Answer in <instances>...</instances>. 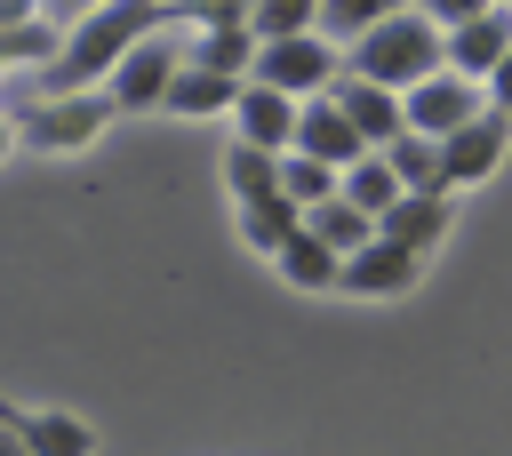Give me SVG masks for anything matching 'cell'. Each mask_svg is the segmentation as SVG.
Wrapping results in <instances>:
<instances>
[{"instance_id":"obj_12","label":"cell","mask_w":512,"mask_h":456,"mask_svg":"<svg viewBox=\"0 0 512 456\" xmlns=\"http://www.w3.org/2000/svg\"><path fill=\"white\" fill-rule=\"evenodd\" d=\"M376 232L400 240V248H416V256H432V248L456 232V192H408V200H392V216H384Z\"/></svg>"},{"instance_id":"obj_20","label":"cell","mask_w":512,"mask_h":456,"mask_svg":"<svg viewBox=\"0 0 512 456\" xmlns=\"http://www.w3.org/2000/svg\"><path fill=\"white\" fill-rule=\"evenodd\" d=\"M344 200H352V208H368V216L384 224V216H392V200H408V184L392 176V160H384V152H368V160H352V168H344Z\"/></svg>"},{"instance_id":"obj_24","label":"cell","mask_w":512,"mask_h":456,"mask_svg":"<svg viewBox=\"0 0 512 456\" xmlns=\"http://www.w3.org/2000/svg\"><path fill=\"white\" fill-rule=\"evenodd\" d=\"M400 8H416V0H320V32H328L336 48H352L360 32H376V24L400 16Z\"/></svg>"},{"instance_id":"obj_26","label":"cell","mask_w":512,"mask_h":456,"mask_svg":"<svg viewBox=\"0 0 512 456\" xmlns=\"http://www.w3.org/2000/svg\"><path fill=\"white\" fill-rule=\"evenodd\" d=\"M248 8L256 0H176V24L184 32H232V24H248Z\"/></svg>"},{"instance_id":"obj_11","label":"cell","mask_w":512,"mask_h":456,"mask_svg":"<svg viewBox=\"0 0 512 456\" xmlns=\"http://www.w3.org/2000/svg\"><path fill=\"white\" fill-rule=\"evenodd\" d=\"M0 424L24 440V456H96V432L80 416H64V408H16V400H0Z\"/></svg>"},{"instance_id":"obj_19","label":"cell","mask_w":512,"mask_h":456,"mask_svg":"<svg viewBox=\"0 0 512 456\" xmlns=\"http://www.w3.org/2000/svg\"><path fill=\"white\" fill-rule=\"evenodd\" d=\"M384 160H392V176L408 184V192H448V168H440V136H392L384 144Z\"/></svg>"},{"instance_id":"obj_16","label":"cell","mask_w":512,"mask_h":456,"mask_svg":"<svg viewBox=\"0 0 512 456\" xmlns=\"http://www.w3.org/2000/svg\"><path fill=\"white\" fill-rule=\"evenodd\" d=\"M272 272H280L288 288L320 296V288H336V280H344V256H336V248H328V240H320V232L304 224V232H296V240H288V248L272 256Z\"/></svg>"},{"instance_id":"obj_31","label":"cell","mask_w":512,"mask_h":456,"mask_svg":"<svg viewBox=\"0 0 512 456\" xmlns=\"http://www.w3.org/2000/svg\"><path fill=\"white\" fill-rule=\"evenodd\" d=\"M0 456H24V440H16V432H8V424H0Z\"/></svg>"},{"instance_id":"obj_15","label":"cell","mask_w":512,"mask_h":456,"mask_svg":"<svg viewBox=\"0 0 512 456\" xmlns=\"http://www.w3.org/2000/svg\"><path fill=\"white\" fill-rule=\"evenodd\" d=\"M240 88H248V80L208 72V64H192V56H184V72H176V88H168V104H160V112H176V120H232Z\"/></svg>"},{"instance_id":"obj_3","label":"cell","mask_w":512,"mask_h":456,"mask_svg":"<svg viewBox=\"0 0 512 456\" xmlns=\"http://www.w3.org/2000/svg\"><path fill=\"white\" fill-rule=\"evenodd\" d=\"M248 80H264V88H280V96L312 104V96H328V88L344 80V48H336L328 32H296V40H256V64H248Z\"/></svg>"},{"instance_id":"obj_10","label":"cell","mask_w":512,"mask_h":456,"mask_svg":"<svg viewBox=\"0 0 512 456\" xmlns=\"http://www.w3.org/2000/svg\"><path fill=\"white\" fill-rule=\"evenodd\" d=\"M296 120H304V104L280 96V88H264V80H248L240 104H232V136L256 144V152H296Z\"/></svg>"},{"instance_id":"obj_9","label":"cell","mask_w":512,"mask_h":456,"mask_svg":"<svg viewBox=\"0 0 512 456\" xmlns=\"http://www.w3.org/2000/svg\"><path fill=\"white\" fill-rule=\"evenodd\" d=\"M328 96L344 104V120L360 128V144H368V152H384L392 136H408V96H400V88H376V80L344 72V80H336Z\"/></svg>"},{"instance_id":"obj_25","label":"cell","mask_w":512,"mask_h":456,"mask_svg":"<svg viewBox=\"0 0 512 456\" xmlns=\"http://www.w3.org/2000/svg\"><path fill=\"white\" fill-rule=\"evenodd\" d=\"M248 32H256V40H296V32H320V0H256V8H248Z\"/></svg>"},{"instance_id":"obj_28","label":"cell","mask_w":512,"mask_h":456,"mask_svg":"<svg viewBox=\"0 0 512 456\" xmlns=\"http://www.w3.org/2000/svg\"><path fill=\"white\" fill-rule=\"evenodd\" d=\"M88 8H104V0H40V16H48V24H64V32H72Z\"/></svg>"},{"instance_id":"obj_4","label":"cell","mask_w":512,"mask_h":456,"mask_svg":"<svg viewBox=\"0 0 512 456\" xmlns=\"http://www.w3.org/2000/svg\"><path fill=\"white\" fill-rule=\"evenodd\" d=\"M112 120H120V112H112L104 88H72V96H40V104H24V112H16V136H24L32 152H80V144H96Z\"/></svg>"},{"instance_id":"obj_13","label":"cell","mask_w":512,"mask_h":456,"mask_svg":"<svg viewBox=\"0 0 512 456\" xmlns=\"http://www.w3.org/2000/svg\"><path fill=\"white\" fill-rule=\"evenodd\" d=\"M512 56V8H488V16H472V24H456L448 32V72H464V80H480L488 88V72Z\"/></svg>"},{"instance_id":"obj_7","label":"cell","mask_w":512,"mask_h":456,"mask_svg":"<svg viewBox=\"0 0 512 456\" xmlns=\"http://www.w3.org/2000/svg\"><path fill=\"white\" fill-rule=\"evenodd\" d=\"M480 112H488V88L464 80V72H432V80L408 88V128H416V136H456V128H472Z\"/></svg>"},{"instance_id":"obj_8","label":"cell","mask_w":512,"mask_h":456,"mask_svg":"<svg viewBox=\"0 0 512 456\" xmlns=\"http://www.w3.org/2000/svg\"><path fill=\"white\" fill-rule=\"evenodd\" d=\"M504 152H512V120L488 104L472 128L440 136V168H448V192H472V184H488V176L504 168Z\"/></svg>"},{"instance_id":"obj_22","label":"cell","mask_w":512,"mask_h":456,"mask_svg":"<svg viewBox=\"0 0 512 456\" xmlns=\"http://www.w3.org/2000/svg\"><path fill=\"white\" fill-rule=\"evenodd\" d=\"M184 56L208 64V72L248 80V64H256V32H248V24H232V32H184Z\"/></svg>"},{"instance_id":"obj_23","label":"cell","mask_w":512,"mask_h":456,"mask_svg":"<svg viewBox=\"0 0 512 456\" xmlns=\"http://www.w3.org/2000/svg\"><path fill=\"white\" fill-rule=\"evenodd\" d=\"M280 192H288L296 208H320V200L344 192V168H328V160H312V152H280Z\"/></svg>"},{"instance_id":"obj_5","label":"cell","mask_w":512,"mask_h":456,"mask_svg":"<svg viewBox=\"0 0 512 456\" xmlns=\"http://www.w3.org/2000/svg\"><path fill=\"white\" fill-rule=\"evenodd\" d=\"M176 72H184V24H160L152 40H136L120 56V72L104 80V96H112V112H160L168 88H176Z\"/></svg>"},{"instance_id":"obj_30","label":"cell","mask_w":512,"mask_h":456,"mask_svg":"<svg viewBox=\"0 0 512 456\" xmlns=\"http://www.w3.org/2000/svg\"><path fill=\"white\" fill-rule=\"evenodd\" d=\"M16 144H24V136H16V112H8V104H0V160H8V152H16Z\"/></svg>"},{"instance_id":"obj_21","label":"cell","mask_w":512,"mask_h":456,"mask_svg":"<svg viewBox=\"0 0 512 456\" xmlns=\"http://www.w3.org/2000/svg\"><path fill=\"white\" fill-rule=\"evenodd\" d=\"M304 224H312L336 256H360V248L376 240V216H368V208H352L344 192H336V200H320V208H304Z\"/></svg>"},{"instance_id":"obj_29","label":"cell","mask_w":512,"mask_h":456,"mask_svg":"<svg viewBox=\"0 0 512 456\" xmlns=\"http://www.w3.org/2000/svg\"><path fill=\"white\" fill-rule=\"evenodd\" d=\"M488 104H496V112H504V120H512V56H504V64H496V72H488Z\"/></svg>"},{"instance_id":"obj_14","label":"cell","mask_w":512,"mask_h":456,"mask_svg":"<svg viewBox=\"0 0 512 456\" xmlns=\"http://www.w3.org/2000/svg\"><path fill=\"white\" fill-rule=\"evenodd\" d=\"M296 152H312V160H328V168L368 160V144H360V128L344 120L336 96H312V104H304V120H296Z\"/></svg>"},{"instance_id":"obj_2","label":"cell","mask_w":512,"mask_h":456,"mask_svg":"<svg viewBox=\"0 0 512 456\" xmlns=\"http://www.w3.org/2000/svg\"><path fill=\"white\" fill-rule=\"evenodd\" d=\"M344 72H360V80H376V88H416V80H432V72H448V32L424 16V8H400V16H384L376 32H360L352 48H344Z\"/></svg>"},{"instance_id":"obj_27","label":"cell","mask_w":512,"mask_h":456,"mask_svg":"<svg viewBox=\"0 0 512 456\" xmlns=\"http://www.w3.org/2000/svg\"><path fill=\"white\" fill-rule=\"evenodd\" d=\"M440 32H456V24H472V16H488V8H504V0H416Z\"/></svg>"},{"instance_id":"obj_18","label":"cell","mask_w":512,"mask_h":456,"mask_svg":"<svg viewBox=\"0 0 512 456\" xmlns=\"http://www.w3.org/2000/svg\"><path fill=\"white\" fill-rule=\"evenodd\" d=\"M224 192H232V208H248V200H264V192H280V152H256V144H224Z\"/></svg>"},{"instance_id":"obj_17","label":"cell","mask_w":512,"mask_h":456,"mask_svg":"<svg viewBox=\"0 0 512 456\" xmlns=\"http://www.w3.org/2000/svg\"><path fill=\"white\" fill-rule=\"evenodd\" d=\"M296 232H304V208H296L288 192H264V200H248V208H240V240H248L256 256H280Z\"/></svg>"},{"instance_id":"obj_32","label":"cell","mask_w":512,"mask_h":456,"mask_svg":"<svg viewBox=\"0 0 512 456\" xmlns=\"http://www.w3.org/2000/svg\"><path fill=\"white\" fill-rule=\"evenodd\" d=\"M504 8H512V0H504Z\"/></svg>"},{"instance_id":"obj_1","label":"cell","mask_w":512,"mask_h":456,"mask_svg":"<svg viewBox=\"0 0 512 456\" xmlns=\"http://www.w3.org/2000/svg\"><path fill=\"white\" fill-rule=\"evenodd\" d=\"M160 24H176V0H104V8H88L72 32H64V48H56V64H40V80L16 96V112L24 104H40V96H72V88H104L112 72H120V56L136 48V40H152Z\"/></svg>"},{"instance_id":"obj_6","label":"cell","mask_w":512,"mask_h":456,"mask_svg":"<svg viewBox=\"0 0 512 456\" xmlns=\"http://www.w3.org/2000/svg\"><path fill=\"white\" fill-rule=\"evenodd\" d=\"M424 264L432 256H416V248H400V240H368L360 256H344V280H336V296H360V304H392V296H408L416 280H424Z\"/></svg>"}]
</instances>
